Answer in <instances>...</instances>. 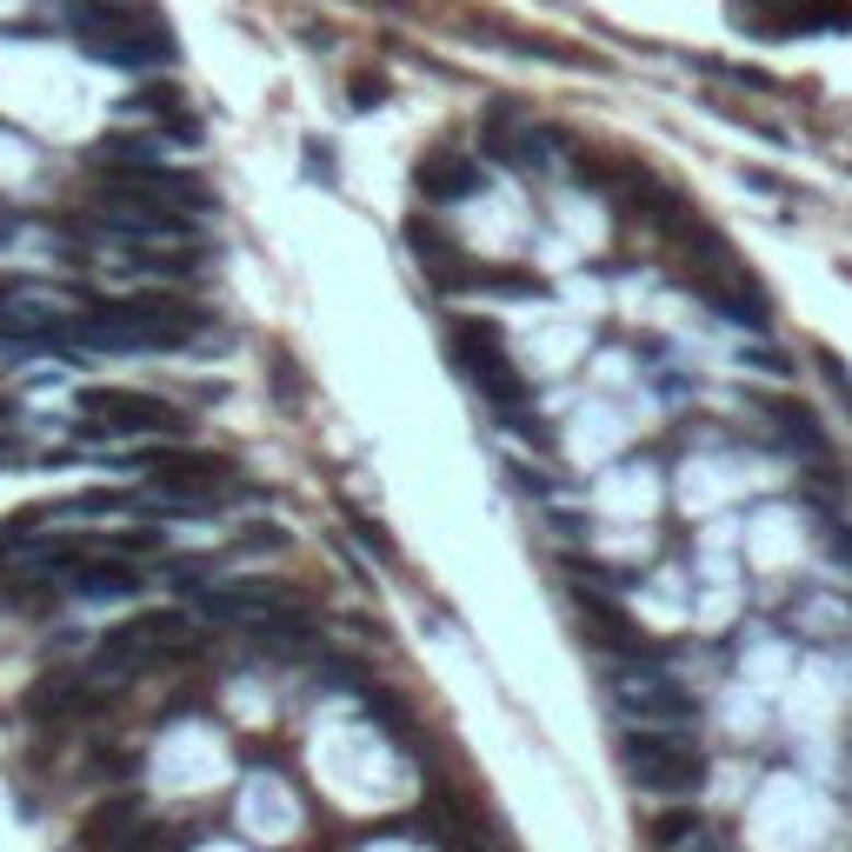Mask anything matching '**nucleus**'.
Here are the masks:
<instances>
[{"mask_svg":"<svg viewBox=\"0 0 852 852\" xmlns=\"http://www.w3.org/2000/svg\"><path fill=\"white\" fill-rule=\"evenodd\" d=\"M67 333L73 347H94V354H166L200 333V313L160 293H134V300H107L94 313H80Z\"/></svg>","mask_w":852,"mask_h":852,"instance_id":"nucleus-1","label":"nucleus"},{"mask_svg":"<svg viewBox=\"0 0 852 852\" xmlns=\"http://www.w3.org/2000/svg\"><path fill=\"white\" fill-rule=\"evenodd\" d=\"M194 613L214 620V626H240L253 640H307V613L287 586H267V579H227V586H194Z\"/></svg>","mask_w":852,"mask_h":852,"instance_id":"nucleus-2","label":"nucleus"},{"mask_svg":"<svg viewBox=\"0 0 852 852\" xmlns=\"http://www.w3.org/2000/svg\"><path fill=\"white\" fill-rule=\"evenodd\" d=\"M620 765L626 780L653 799H693L706 786V752L687 733H653V726H626L620 739Z\"/></svg>","mask_w":852,"mask_h":852,"instance_id":"nucleus-3","label":"nucleus"},{"mask_svg":"<svg viewBox=\"0 0 852 852\" xmlns=\"http://www.w3.org/2000/svg\"><path fill=\"white\" fill-rule=\"evenodd\" d=\"M194 646V620L187 613H134L127 626H114L101 646H94V679H134L160 659H181Z\"/></svg>","mask_w":852,"mask_h":852,"instance_id":"nucleus-4","label":"nucleus"},{"mask_svg":"<svg viewBox=\"0 0 852 852\" xmlns=\"http://www.w3.org/2000/svg\"><path fill=\"white\" fill-rule=\"evenodd\" d=\"M73 413L88 419L80 434L88 440H114V434H147V440H181L187 426H181V413L166 406V400H153V393H127V387H80L73 393Z\"/></svg>","mask_w":852,"mask_h":852,"instance_id":"nucleus-5","label":"nucleus"},{"mask_svg":"<svg viewBox=\"0 0 852 852\" xmlns=\"http://www.w3.org/2000/svg\"><path fill=\"white\" fill-rule=\"evenodd\" d=\"M620 719L626 726H653V733H687L700 726V700L679 687L666 666H640V672H620V693H613Z\"/></svg>","mask_w":852,"mask_h":852,"instance_id":"nucleus-6","label":"nucleus"},{"mask_svg":"<svg viewBox=\"0 0 852 852\" xmlns=\"http://www.w3.org/2000/svg\"><path fill=\"white\" fill-rule=\"evenodd\" d=\"M101 194L140 200V207H160V214L207 207V187L194 174H181V166H160V160H101Z\"/></svg>","mask_w":852,"mask_h":852,"instance_id":"nucleus-7","label":"nucleus"},{"mask_svg":"<svg viewBox=\"0 0 852 852\" xmlns=\"http://www.w3.org/2000/svg\"><path fill=\"white\" fill-rule=\"evenodd\" d=\"M453 354L467 360V380L499 406V413H527V380H520V367L506 360V347H499V333L493 326H480V320H467L460 333H453Z\"/></svg>","mask_w":852,"mask_h":852,"instance_id":"nucleus-8","label":"nucleus"},{"mask_svg":"<svg viewBox=\"0 0 852 852\" xmlns=\"http://www.w3.org/2000/svg\"><path fill=\"white\" fill-rule=\"evenodd\" d=\"M134 832H140V799H134V793H120V799L94 806V813H88V826H80V839H88L94 852H127V845H134Z\"/></svg>","mask_w":852,"mask_h":852,"instance_id":"nucleus-9","label":"nucleus"},{"mask_svg":"<svg viewBox=\"0 0 852 852\" xmlns=\"http://www.w3.org/2000/svg\"><path fill=\"white\" fill-rule=\"evenodd\" d=\"M765 413H773V419L786 426V447H793V453H806L813 467H826V460H832V447H826V434H819V419H813L806 406H793V400H765Z\"/></svg>","mask_w":852,"mask_h":852,"instance_id":"nucleus-10","label":"nucleus"},{"mask_svg":"<svg viewBox=\"0 0 852 852\" xmlns=\"http://www.w3.org/2000/svg\"><path fill=\"white\" fill-rule=\"evenodd\" d=\"M480 181V166H419V194L426 200H460Z\"/></svg>","mask_w":852,"mask_h":852,"instance_id":"nucleus-11","label":"nucleus"},{"mask_svg":"<svg viewBox=\"0 0 852 852\" xmlns=\"http://www.w3.org/2000/svg\"><path fill=\"white\" fill-rule=\"evenodd\" d=\"M693 839H700V813L693 806H672L666 819H653V845H666V852L672 845H693Z\"/></svg>","mask_w":852,"mask_h":852,"instance_id":"nucleus-12","label":"nucleus"},{"mask_svg":"<svg viewBox=\"0 0 852 852\" xmlns=\"http://www.w3.org/2000/svg\"><path fill=\"white\" fill-rule=\"evenodd\" d=\"M839 560H845V566H852V533H839Z\"/></svg>","mask_w":852,"mask_h":852,"instance_id":"nucleus-13","label":"nucleus"}]
</instances>
